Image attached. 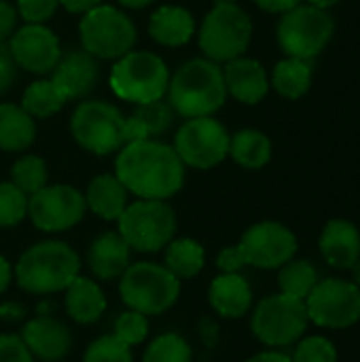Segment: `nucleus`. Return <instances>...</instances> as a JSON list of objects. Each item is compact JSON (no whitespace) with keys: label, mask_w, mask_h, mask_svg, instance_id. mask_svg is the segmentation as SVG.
<instances>
[{"label":"nucleus","mask_w":360,"mask_h":362,"mask_svg":"<svg viewBox=\"0 0 360 362\" xmlns=\"http://www.w3.org/2000/svg\"><path fill=\"white\" fill-rule=\"evenodd\" d=\"M115 176L138 199L168 202L185 185V165L174 146L149 138L117 151Z\"/></svg>","instance_id":"1"},{"label":"nucleus","mask_w":360,"mask_h":362,"mask_svg":"<svg viewBox=\"0 0 360 362\" xmlns=\"http://www.w3.org/2000/svg\"><path fill=\"white\" fill-rule=\"evenodd\" d=\"M76 276H81V257L62 240H42L28 246L13 265L17 286L38 297L64 293Z\"/></svg>","instance_id":"2"},{"label":"nucleus","mask_w":360,"mask_h":362,"mask_svg":"<svg viewBox=\"0 0 360 362\" xmlns=\"http://www.w3.org/2000/svg\"><path fill=\"white\" fill-rule=\"evenodd\" d=\"M168 104L185 119L212 117L227 102V87L221 64L208 57L185 62L168 85Z\"/></svg>","instance_id":"3"},{"label":"nucleus","mask_w":360,"mask_h":362,"mask_svg":"<svg viewBox=\"0 0 360 362\" xmlns=\"http://www.w3.org/2000/svg\"><path fill=\"white\" fill-rule=\"evenodd\" d=\"M119 295L127 310L144 316L170 312L180 297V280L163 265L153 261L132 263L119 278Z\"/></svg>","instance_id":"4"},{"label":"nucleus","mask_w":360,"mask_h":362,"mask_svg":"<svg viewBox=\"0 0 360 362\" xmlns=\"http://www.w3.org/2000/svg\"><path fill=\"white\" fill-rule=\"evenodd\" d=\"M108 83L117 98L140 106L163 100L170 85V68L157 53L129 51L115 59Z\"/></svg>","instance_id":"5"},{"label":"nucleus","mask_w":360,"mask_h":362,"mask_svg":"<svg viewBox=\"0 0 360 362\" xmlns=\"http://www.w3.org/2000/svg\"><path fill=\"white\" fill-rule=\"evenodd\" d=\"M119 235L132 252H161L176 235L178 221L172 206L163 199H136L127 204L117 221Z\"/></svg>","instance_id":"6"},{"label":"nucleus","mask_w":360,"mask_h":362,"mask_svg":"<svg viewBox=\"0 0 360 362\" xmlns=\"http://www.w3.org/2000/svg\"><path fill=\"white\" fill-rule=\"evenodd\" d=\"M252 40V19L236 2H216L204 17L197 42L204 55L216 64H227L244 55Z\"/></svg>","instance_id":"7"},{"label":"nucleus","mask_w":360,"mask_h":362,"mask_svg":"<svg viewBox=\"0 0 360 362\" xmlns=\"http://www.w3.org/2000/svg\"><path fill=\"white\" fill-rule=\"evenodd\" d=\"M310 318L306 303L276 293L261 299L250 310V331L265 348L282 350L295 346L308 331Z\"/></svg>","instance_id":"8"},{"label":"nucleus","mask_w":360,"mask_h":362,"mask_svg":"<svg viewBox=\"0 0 360 362\" xmlns=\"http://www.w3.org/2000/svg\"><path fill=\"white\" fill-rule=\"evenodd\" d=\"M335 21L329 11L316 8L312 4H297L282 13L276 38L286 57H299L312 62L318 57L327 45L333 40Z\"/></svg>","instance_id":"9"},{"label":"nucleus","mask_w":360,"mask_h":362,"mask_svg":"<svg viewBox=\"0 0 360 362\" xmlns=\"http://www.w3.org/2000/svg\"><path fill=\"white\" fill-rule=\"evenodd\" d=\"M83 49L95 59H119L134 51L138 30L134 21L112 4H98L79 23Z\"/></svg>","instance_id":"10"},{"label":"nucleus","mask_w":360,"mask_h":362,"mask_svg":"<svg viewBox=\"0 0 360 362\" xmlns=\"http://www.w3.org/2000/svg\"><path fill=\"white\" fill-rule=\"evenodd\" d=\"M74 142L93 155H110L125 146V117L108 102H81L70 117Z\"/></svg>","instance_id":"11"},{"label":"nucleus","mask_w":360,"mask_h":362,"mask_svg":"<svg viewBox=\"0 0 360 362\" xmlns=\"http://www.w3.org/2000/svg\"><path fill=\"white\" fill-rule=\"evenodd\" d=\"M310 325L346 331L360 322V286L346 278H323L303 301Z\"/></svg>","instance_id":"12"},{"label":"nucleus","mask_w":360,"mask_h":362,"mask_svg":"<svg viewBox=\"0 0 360 362\" xmlns=\"http://www.w3.org/2000/svg\"><path fill=\"white\" fill-rule=\"evenodd\" d=\"M229 132L214 117L187 119L174 136V151L185 168L212 170L229 157Z\"/></svg>","instance_id":"13"},{"label":"nucleus","mask_w":360,"mask_h":362,"mask_svg":"<svg viewBox=\"0 0 360 362\" xmlns=\"http://www.w3.org/2000/svg\"><path fill=\"white\" fill-rule=\"evenodd\" d=\"M87 212L85 195L70 185H47L28 197V218L42 233H64Z\"/></svg>","instance_id":"14"},{"label":"nucleus","mask_w":360,"mask_h":362,"mask_svg":"<svg viewBox=\"0 0 360 362\" xmlns=\"http://www.w3.org/2000/svg\"><path fill=\"white\" fill-rule=\"evenodd\" d=\"M238 248L244 257L246 267L255 269H280L293 257H297L299 242L297 235L278 221H261L250 225Z\"/></svg>","instance_id":"15"},{"label":"nucleus","mask_w":360,"mask_h":362,"mask_svg":"<svg viewBox=\"0 0 360 362\" xmlns=\"http://www.w3.org/2000/svg\"><path fill=\"white\" fill-rule=\"evenodd\" d=\"M8 51L19 68L32 74H51L62 57L59 38L45 23H25L6 40Z\"/></svg>","instance_id":"16"},{"label":"nucleus","mask_w":360,"mask_h":362,"mask_svg":"<svg viewBox=\"0 0 360 362\" xmlns=\"http://www.w3.org/2000/svg\"><path fill=\"white\" fill-rule=\"evenodd\" d=\"M19 337L34 356V361L62 362L72 348L70 329L53 316L30 318L23 325Z\"/></svg>","instance_id":"17"},{"label":"nucleus","mask_w":360,"mask_h":362,"mask_svg":"<svg viewBox=\"0 0 360 362\" xmlns=\"http://www.w3.org/2000/svg\"><path fill=\"white\" fill-rule=\"evenodd\" d=\"M98 78V59L85 49H70L62 53L57 66L51 72V81L66 93L68 100H83L95 89Z\"/></svg>","instance_id":"18"},{"label":"nucleus","mask_w":360,"mask_h":362,"mask_svg":"<svg viewBox=\"0 0 360 362\" xmlns=\"http://www.w3.org/2000/svg\"><path fill=\"white\" fill-rule=\"evenodd\" d=\"M318 250L333 269L348 272L360 259V229L348 218H331L318 235Z\"/></svg>","instance_id":"19"},{"label":"nucleus","mask_w":360,"mask_h":362,"mask_svg":"<svg viewBox=\"0 0 360 362\" xmlns=\"http://www.w3.org/2000/svg\"><path fill=\"white\" fill-rule=\"evenodd\" d=\"M223 78L227 95L236 98L246 106L259 104L269 91V76L263 64L246 55L229 59L223 68Z\"/></svg>","instance_id":"20"},{"label":"nucleus","mask_w":360,"mask_h":362,"mask_svg":"<svg viewBox=\"0 0 360 362\" xmlns=\"http://www.w3.org/2000/svg\"><path fill=\"white\" fill-rule=\"evenodd\" d=\"M87 265L95 280H119L132 265V248L119 231L100 233L87 248Z\"/></svg>","instance_id":"21"},{"label":"nucleus","mask_w":360,"mask_h":362,"mask_svg":"<svg viewBox=\"0 0 360 362\" xmlns=\"http://www.w3.org/2000/svg\"><path fill=\"white\" fill-rule=\"evenodd\" d=\"M210 308L227 320H238L252 310V288L242 274H219L208 288Z\"/></svg>","instance_id":"22"},{"label":"nucleus","mask_w":360,"mask_h":362,"mask_svg":"<svg viewBox=\"0 0 360 362\" xmlns=\"http://www.w3.org/2000/svg\"><path fill=\"white\" fill-rule=\"evenodd\" d=\"M108 308L106 295L98 280L76 276L64 291V310L76 325H95Z\"/></svg>","instance_id":"23"},{"label":"nucleus","mask_w":360,"mask_h":362,"mask_svg":"<svg viewBox=\"0 0 360 362\" xmlns=\"http://www.w3.org/2000/svg\"><path fill=\"white\" fill-rule=\"evenodd\" d=\"M149 34L163 47H182L195 34V19L185 6L163 4L151 15Z\"/></svg>","instance_id":"24"},{"label":"nucleus","mask_w":360,"mask_h":362,"mask_svg":"<svg viewBox=\"0 0 360 362\" xmlns=\"http://www.w3.org/2000/svg\"><path fill=\"white\" fill-rule=\"evenodd\" d=\"M85 195L87 210L102 221H119L127 208V189L119 182L115 174H100L89 185Z\"/></svg>","instance_id":"25"},{"label":"nucleus","mask_w":360,"mask_h":362,"mask_svg":"<svg viewBox=\"0 0 360 362\" xmlns=\"http://www.w3.org/2000/svg\"><path fill=\"white\" fill-rule=\"evenodd\" d=\"M36 140L34 119L17 104H0V148L6 153H21Z\"/></svg>","instance_id":"26"},{"label":"nucleus","mask_w":360,"mask_h":362,"mask_svg":"<svg viewBox=\"0 0 360 362\" xmlns=\"http://www.w3.org/2000/svg\"><path fill=\"white\" fill-rule=\"evenodd\" d=\"M312 76H314L312 62L299 57H284L274 66V72L269 76V87H274V91L286 100H299L310 91Z\"/></svg>","instance_id":"27"},{"label":"nucleus","mask_w":360,"mask_h":362,"mask_svg":"<svg viewBox=\"0 0 360 362\" xmlns=\"http://www.w3.org/2000/svg\"><path fill=\"white\" fill-rule=\"evenodd\" d=\"M272 140L259 129H240L229 140V157L244 170H261L272 161Z\"/></svg>","instance_id":"28"},{"label":"nucleus","mask_w":360,"mask_h":362,"mask_svg":"<svg viewBox=\"0 0 360 362\" xmlns=\"http://www.w3.org/2000/svg\"><path fill=\"white\" fill-rule=\"evenodd\" d=\"M163 265L182 282L202 274L206 265V250L193 238H174L163 248Z\"/></svg>","instance_id":"29"},{"label":"nucleus","mask_w":360,"mask_h":362,"mask_svg":"<svg viewBox=\"0 0 360 362\" xmlns=\"http://www.w3.org/2000/svg\"><path fill=\"white\" fill-rule=\"evenodd\" d=\"M68 98L66 93L51 81V78H40L28 85L21 98V108L32 117V119H47L55 112H59L66 106Z\"/></svg>","instance_id":"30"},{"label":"nucleus","mask_w":360,"mask_h":362,"mask_svg":"<svg viewBox=\"0 0 360 362\" xmlns=\"http://www.w3.org/2000/svg\"><path fill=\"white\" fill-rule=\"evenodd\" d=\"M318 280L320 276H318V269L312 265V261L293 257L289 263H284L278 269V293L306 301L308 295L318 284Z\"/></svg>","instance_id":"31"},{"label":"nucleus","mask_w":360,"mask_h":362,"mask_svg":"<svg viewBox=\"0 0 360 362\" xmlns=\"http://www.w3.org/2000/svg\"><path fill=\"white\" fill-rule=\"evenodd\" d=\"M47 180H49L47 163L38 155H23L11 168V182L17 189H21L28 197L40 191L42 187H47Z\"/></svg>","instance_id":"32"},{"label":"nucleus","mask_w":360,"mask_h":362,"mask_svg":"<svg viewBox=\"0 0 360 362\" xmlns=\"http://www.w3.org/2000/svg\"><path fill=\"white\" fill-rule=\"evenodd\" d=\"M142 362H193V352L182 335L163 333L146 346Z\"/></svg>","instance_id":"33"},{"label":"nucleus","mask_w":360,"mask_h":362,"mask_svg":"<svg viewBox=\"0 0 360 362\" xmlns=\"http://www.w3.org/2000/svg\"><path fill=\"white\" fill-rule=\"evenodd\" d=\"M132 119L140 127L142 136L149 140V138L161 136V134H166L170 129V125L174 121V110H172V106L168 102L157 100V102L140 104L136 108V112L132 115Z\"/></svg>","instance_id":"34"},{"label":"nucleus","mask_w":360,"mask_h":362,"mask_svg":"<svg viewBox=\"0 0 360 362\" xmlns=\"http://www.w3.org/2000/svg\"><path fill=\"white\" fill-rule=\"evenodd\" d=\"M28 216V195L11 180L0 182V227H17Z\"/></svg>","instance_id":"35"},{"label":"nucleus","mask_w":360,"mask_h":362,"mask_svg":"<svg viewBox=\"0 0 360 362\" xmlns=\"http://www.w3.org/2000/svg\"><path fill=\"white\" fill-rule=\"evenodd\" d=\"M293 362H337L339 354L335 344L325 335H303L291 354Z\"/></svg>","instance_id":"36"},{"label":"nucleus","mask_w":360,"mask_h":362,"mask_svg":"<svg viewBox=\"0 0 360 362\" xmlns=\"http://www.w3.org/2000/svg\"><path fill=\"white\" fill-rule=\"evenodd\" d=\"M112 335L129 348L144 344L149 337V316L134 312V310H125L123 314L115 318Z\"/></svg>","instance_id":"37"},{"label":"nucleus","mask_w":360,"mask_h":362,"mask_svg":"<svg viewBox=\"0 0 360 362\" xmlns=\"http://www.w3.org/2000/svg\"><path fill=\"white\" fill-rule=\"evenodd\" d=\"M83 362H134V352L110 333L89 344L83 354Z\"/></svg>","instance_id":"38"},{"label":"nucleus","mask_w":360,"mask_h":362,"mask_svg":"<svg viewBox=\"0 0 360 362\" xmlns=\"http://www.w3.org/2000/svg\"><path fill=\"white\" fill-rule=\"evenodd\" d=\"M59 6V0H17V15L25 23H47Z\"/></svg>","instance_id":"39"},{"label":"nucleus","mask_w":360,"mask_h":362,"mask_svg":"<svg viewBox=\"0 0 360 362\" xmlns=\"http://www.w3.org/2000/svg\"><path fill=\"white\" fill-rule=\"evenodd\" d=\"M0 362H34L19 335L0 333Z\"/></svg>","instance_id":"40"},{"label":"nucleus","mask_w":360,"mask_h":362,"mask_svg":"<svg viewBox=\"0 0 360 362\" xmlns=\"http://www.w3.org/2000/svg\"><path fill=\"white\" fill-rule=\"evenodd\" d=\"M216 267H219L221 274H240V272L246 267L244 257H242L238 244H236V246H227V248H223V250L219 252V257H216Z\"/></svg>","instance_id":"41"},{"label":"nucleus","mask_w":360,"mask_h":362,"mask_svg":"<svg viewBox=\"0 0 360 362\" xmlns=\"http://www.w3.org/2000/svg\"><path fill=\"white\" fill-rule=\"evenodd\" d=\"M15 76H17V64L8 51V45L0 42V95L11 89V85L15 83Z\"/></svg>","instance_id":"42"},{"label":"nucleus","mask_w":360,"mask_h":362,"mask_svg":"<svg viewBox=\"0 0 360 362\" xmlns=\"http://www.w3.org/2000/svg\"><path fill=\"white\" fill-rule=\"evenodd\" d=\"M17 8L6 0H0V42H6L17 30Z\"/></svg>","instance_id":"43"},{"label":"nucleus","mask_w":360,"mask_h":362,"mask_svg":"<svg viewBox=\"0 0 360 362\" xmlns=\"http://www.w3.org/2000/svg\"><path fill=\"white\" fill-rule=\"evenodd\" d=\"M252 2L267 13H280V15L291 11L293 6L301 4V0H252Z\"/></svg>","instance_id":"44"},{"label":"nucleus","mask_w":360,"mask_h":362,"mask_svg":"<svg viewBox=\"0 0 360 362\" xmlns=\"http://www.w3.org/2000/svg\"><path fill=\"white\" fill-rule=\"evenodd\" d=\"M59 4L74 15H85L87 11L95 8L98 4H102V0H59Z\"/></svg>","instance_id":"45"},{"label":"nucleus","mask_w":360,"mask_h":362,"mask_svg":"<svg viewBox=\"0 0 360 362\" xmlns=\"http://www.w3.org/2000/svg\"><path fill=\"white\" fill-rule=\"evenodd\" d=\"M244 362H293L291 361V354L282 352V350H263L255 356H250L248 361Z\"/></svg>","instance_id":"46"},{"label":"nucleus","mask_w":360,"mask_h":362,"mask_svg":"<svg viewBox=\"0 0 360 362\" xmlns=\"http://www.w3.org/2000/svg\"><path fill=\"white\" fill-rule=\"evenodd\" d=\"M21 318H25V310L17 303H4L0 305V320L6 322H19Z\"/></svg>","instance_id":"47"},{"label":"nucleus","mask_w":360,"mask_h":362,"mask_svg":"<svg viewBox=\"0 0 360 362\" xmlns=\"http://www.w3.org/2000/svg\"><path fill=\"white\" fill-rule=\"evenodd\" d=\"M11 282H13V265L8 263L6 257L0 255V295L11 286Z\"/></svg>","instance_id":"48"},{"label":"nucleus","mask_w":360,"mask_h":362,"mask_svg":"<svg viewBox=\"0 0 360 362\" xmlns=\"http://www.w3.org/2000/svg\"><path fill=\"white\" fill-rule=\"evenodd\" d=\"M121 6H127V8H144L149 4H153L155 0H117Z\"/></svg>","instance_id":"49"},{"label":"nucleus","mask_w":360,"mask_h":362,"mask_svg":"<svg viewBox=\"0 0 360 362\" xmlns=\"http://www.w3.org/2000/svg\"><path fill=\"white\" fill-rule=\"evenodd\" d=\"M342 0H308V4L316 6V8H323V11H329L331 6H337Z\"/></svg>","instance_id":"50"},{"label":"nucleus","mask_w":360,"mask_h":362,"mask_svg":"<svg viewBox=\"0 0 360 362\" xmlns=\"http://www.w3.org/2000/svg\"><path fill=\"white\" fill-rule=\"evenodd\" d=\"M348 272H350V276H352V282H354L356 286H360V259L348 269Z\"/></svg>","instance_id":"51"},{"label":"nucleus","mask_w":360,"mask_h":362,"mask_svg":"<svg viewBox=\"0 0 360 362\" xmlns=\"http://www.w3.org/2000/svg\"><path fill=\"white\" fill-rule=\"evenodd\" d=\"M216 2H236V0H216Z\"/></svg>","instance_id":"52"}]
</instances>
